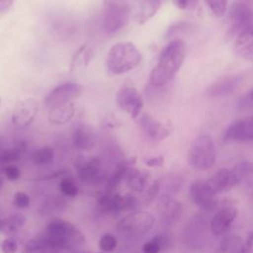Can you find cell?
<instances>
[{"mask_svg": "<svg viewBox=\"0 0 253 253\" xmlns=\"http://www.w3.org/2000/svg\"><path fill=\"white\" fill-rule=\"evenodd\" d=\"M136 122L143 133L151 140L159 141L167 138L173 131V126L169 123L157 121L147 113L140 114Z\"/></svg>", "mask_w": 253, "mask_h": 253, "instance_id": "12", "label": "cell"}, {"mask_svg": "<svg viewBox=\"0 0 253 253\" xmlns=\"http://www.w3.org/2000/svg\"><path fill=\"white\" fill-rule=\"evenodd\" d=\"M59 189H60V192L67 197H75L77 194V187L72 181L68 179H64L60 182Z\"/></svg>", "mask_w": 253, "mask_h": 253, "instance_id": "38", "label": "cell"}, {"mask_svg": "<svg viewBox=\"0 0 253 253\" xmlns=\"http://www.w3.org/2000/svg\"><path fill=\"white\" fill-rule=\"evenodd\" d=\"M14 204L20 209L27 208L30 205V198L23 192H17L14 196Z\"/></svg>", "mask_w": 253, "mask_h": 253, "instance_id": "41", "label": "cell"}, {"mask_svg": "<svg viewBox=\"0 0 253 253\" xmlns=\"http://www.w3.org/2000/svg\"><path fill=\"white\" fill-rule=\"evenodd\" d=\"M98 206L104 212L120 213L126 209V196L120 194H106L99 198Z\"/></svg>", "mask_w": 253, "mask_h": 253, "instance_id": "22", "label": "cell"}, {"mask_svg": "<svg viewBox=\"0 0 253 253\" xmlns=\"http://www.w3.org/2000/svg\"><path fill=\"white\" fill-rule=\"evenodd\" d=\"M117 238L110 233H106L102 235L99 241V247L104 252H111L113 251L117 246Z\"/></svg>", "mask_w": 253, "mask_h": 253, "instance_id": "35", "label": "cell"}, {"mask_svg": "<svg viewBox=\"0 0 253 253\" xmlns=\"http://www.w3.org/2000/svg\"><path fill=\"white\" fill-rule=\"evenodd\" d=\"M39 112V103L34 98H26L19 101L12 112L11 122L19 128L30 126Z\"/></svg>", "mask_w": 253, "mask_h": 253, "instance_id": "14", "label": "cell"}, {"mask_svg": "<svg viewBox=\"0 0 253 253\" xmlns=\"http://www.w3.org/2000/svg\"><path fill=\"white\" fill-rule=\"evenodd\" d=\"M75 115V106L73 102L60 105L48 110L47 119L52 125H64L71 121Z\"/></svg>", "mask_w": 253, "mask_h": 253, "instance_id": "23", "label": "cell"}, {"mask_svg": "<svg viewBox=\"0 0 253 253\" xmlns=\"http://www.w3.org/2000/svg\"><path fill=\"white\" fill-rule=\"evenodd\" d=\"M210 229V219L204 213L193 215L186 223L183 231V241L191 249H200L206 245L207 231Z\"/></svg>", "mask_w": 253, "mask_h": 253, "instance_id": "6", "label": "cell"}, {"mask_svg": "<svg viewBox=\"0 0 253 253\" xmlns=\"http://www.w3.org/2000/svg\"><path fill=\"white\" fill-rule=\"evenodd\" d=\"M140 61V51L132 42H117L111 46L106 55V71L110 76L125 74L134 69Z\"/></svg>", "mask_w": 253, "mask_h": 253, "instance_id": "2", "label": "cell"}, {"mask_svg": "<svg viewBox=\"0 0 253 253\" xmlns=\"http://www.w3.org/2000/svg\"><path fill=\"white\" fill-rule=\"evenodd\" d=\"M169 244V239L165 235H156L142 246L143 253H159Z\"/></svg>", "mask_w": 253, "mask_h": 253, "instance_id": "30", "label": "cell"}, {"mask_svg": "<svg viewBox=\"0 0 253 253\" xmlns=\"http://www.w3.org/2000/svg\"><path fill=\"white\" fill-rule=\"evenodd\" d=\"M5 171V175L6 177L10 180V181H16L20 178L21 175V171L18 167L14 166V165H8L5 167L4 169Z\"/></svg>", "mask_w": 253, "mask_h": 253, "instance_id": "42", "label": "cell"}, {"mask_svg": "<svg viewBox=\"0 0 253 253\" xmlns=\"http://www.w3.org/2000/svg\"><path fill=\"white\" fill-rule=\"evenodd\" d=\"M53 149L48 146L41 147L34 150L31 154V159L36 165H46L53 159Z\"/></svg>", "mask_w": 253, "mask_h": 253, "instance_id": "29", "label": "cell"}, {"mask_svg": "<svg viewBox=\"0 0 253 253\" xmlns=\"http://www.w3.org/2000/svg\"><path fill=\"white\" fill-rule=\"evenodd\" d=\"M72 143L78 150H91L97 143V136L90 125L83 122H77L73 125Z\"/></svg>", "mask_w": 253, "mask_h": 253, "instance_id": "18", "label": "cell"}, {"mask_svg": "<svg viewBox=\"0 0 253 253\" xmlns=\"http://www.w3.org/2000/svg\"><path fill=\"white\" fill-rule=\"evenodd\" d=\"M206 2L215 17L221 18L225 15L228 6V0H206Z\"/></svg>", "mask_w": 253, "mask_h": 253, "instance_id": "33", "label": "cell"}, {"mask_svg": "<svg viewBox=\"0 0 253 253\" xmlns=\"http://www.w3.org/2000/svg\"><path fill=\"white\" fill-rule=\"evenodd\" d=\"M238 210L230 201H223L210 219V231L215 236L222 235L228 231L237 217Z\"/></svg>", "mask_w": 253, "mask_h": 253, "instance_id": "9", "label": "cell"}, {"mask_svg": "<svg viewBox=\"0 0 253 253\" xmlns=\"http://www.w3.org/2000/svg\"><path fill=\"white\" fill-rule=\"evenodd\" d=\"M206 182L216 195L227 193L240 183L235 172L227 168L217 170L211 177L206 180Z\"/></svg>", "mask_w": 253, "mask_h": 253, "instance_id": "17", "label": "cell"}, {"mask_svg": "<svg viewBox=\"0 0 253 253\" xmlns=\"http://www.w3.org/2000/svg\"><path fill=\"white\" fill-rule=\"evenodd\" d=\"M253 26V0H236L229 9L227 37L236 38L243 30Z\"/></svg>", "mask_w": 253, "mask_h": 253, "instance_id": "4", "label": "cell"}, {"mask_svg": "<svg viewBox=\"0 0 253 253\" xmlns=\"http://www.w3.org/2000/svg\"><path fill=\"white\" fill-rule=\"evenodd\" d=\"M253 248V230H251L246 238L244 239V251L245 253H249Z\"/></svg>", "mask_w": 253, "mask_h": 253, "instance_id": "45", "label": "cell"}, {"mask_svg": "<svg viewBox=\"0 0 253 253\" xmlns=\"http://www.w3.org/2000/svg\"><path fill=\"white\" fill-rule=\"evenodd\" d=\"M232 170L235 172L240 182L245 179L253 178V162L241 161L237 163Z\"/></svg>", "mask_w": 253, "mask_h": 253, "instance_id": "31", "label": "cell"}, {"mask_svg": "<svg viewBox=\"0 0 253 253\" xmlns=\"http://www.w3.org/2000/svg\"><path fill=\"white\" fill-rule=\"evenodd\" d=\"M157 211L165 224L174 225L182 216L183 205L175 198L169 195H163L157 201Z\"/></svg>", "mask_w": 253, "mask_h": 253, "instance_id": "15", "label": "cell"}, {"mask_svg": "<svg viewBox=\"0 0 253 253\" xmlns=\"http://www.w3.org/2000/svg\"><path fill=\"white\" fill-rule=\"evenodd\" d=\"M127 172H128V169L126 165H120L116 171L113 173V175L110 177L109 181H108V187L113 189V188H116L120 183L121 181L123 180V178L127 175Z\"/></svg>", "mask_w": 253, "mask_h": 253, "instance_id": "34", "label": "cell"}, {"mask_svg": "<svg viewBox=\"0 0 253 253\" xmlns=\"http://www.w3.org/2000/svg\"><path fill=\"white\" fill-rule=\"evenodd\" d=\"M186 57V44L181 39H174L161 50L158 61L149 74V83L154 87H161L169 83Z\"/></svg>", "mask_w": 253, "mask_h": 253, "instance_id": "1", "label": "cell"}, {"mask_svg": "<svg viewBox=\"0 0 253 253\" xmlns=\"http://www.w3.org/2000/svg\"><path fill=\"white\" fill-rule=\"evenodd\" d=\"M199 0H173V4L180 10L193 11L196 9Z\"/></svg>", "mask_w": 253, "mask_h": 253, "instance_id": "39", "label": "cell"}, {"mask_svg": "<svg viewBox=\"0 0 253 253\" xmlns=\"http://www.w3.org/2000/svg\"><path fill=\"white\" fill-rule=\"evenodd\" d=\"M0 185H1V178H0Z\"/></svg>", "mask_w": 253, "mask_h": 253, "instance_id": "48", "label": "cell"}, {"mask_svg": "<svg viewBox=\"0 0 253 253\" xmlns=\"http://www.w3.org/2000/svg\"><path fill=\"white\" fill-rule=\"evenodd\" d=\"M215 160L216 151L212 138L208 134L197 136L188 150V164L195 170L204 171L211 168Z\"/></svg>", "mask_w": 253, "mask_h": 253, "instance_id": "3", "label": "cell"}, {"mask_svg": "<svg viewBox=\"0 0 253 253\" xmlns=\"http://www.w3.org/2000/svg\"><path fill=\"white\" fill-rule=\"evenodd\" d=\"M223 140L235 142L253 141V116H246L230 125L224 133Z\"/></svg>", "mask_w": 253, "mask_h": 253, "instance_id": "16", "label": "cell"}, {"mask_svg": "<svg viewBox=\"0 0 253 253\" xmlns=\"http://www.w3.org/2000/svg\"><path fill=\"white\" fill-rule=\"evenodd\" d=\"M24 151V146L16 144L14 146H6L0 141V165L8 164L10 162L18 160Z\"/></svg>", "mask_w": 253, "mask_h": 253, "instance_id": "27", "label": "cell"}, {"mask_svg": "<svg viewBox=\"0 0 253 253\" xmlns=\"http://www.w3.org/2000/svg\"><path fill=\"white\" fill-rule=\"evenodd\" d=\"M92 57H93V51L91 48L88 47V44L85 43V44L81 45L71 58L70 71H72L79 64L88 65V63L91 61Z\"/></svg>", "mask_w": 253, "mask_h": 253, "instance_id": "28", "label": "cell"}, {"mask_svg": "<svg viewBox=\"0 0 253 253\" xmlns=\"http://www.w3.org/2000/svg\"><path fill=\"white\" fill-rule=\"evenodd\" d=\"M2 227H3V221L0 219V229H2Z\"/></svg>", "mask_w": 253, "mask_h": 253, "instance_id": "47", "label": "cell"}, {"mask_svg": "<svg viewBox=\"0 0 253 253\" xmlns=\"http://www.w3.org/2000/svg\"><path fill=\"white\" fill-rule=\"evenodd\" d=\"M1 250L3 253H16L18 250V244L14 238H6L1 243Z\"/></svg>", "mask_w": 253, "mask_h": 253, "instance_id": "40", "label": "cell"}, {"mask_svg": "<svg viewBox=\"0 0 253 253\" xmlns=\"http://www.w3.org/2000/svg\"><path fill=\"white\" fill-rule=\"evenodd\" d=\"M233 47L240 57L253 60V26L243 30L236 36Z\"/></svg>", "mask_w": 253, "mask_h": 253, "instance_id": "21", "label": "cell"}, {"mask_svg": "<svg viewBox=\"0 0 253 253\" xmlns=\"http://www.w3.org/2000/svg\"><path fill=\"white\" fill-rule=\"evenodd\" d=\"M116 101L118 106L134 120L141 114L144 104L141 94L130 86L121 88L117 94Z\"/></svg>", "mask_w": 253, "mask_h": 253, "instance_id": "13", "label": "cell"}, {"mask_svg": "<svg viewBox=\"0 0 253 253\" xmlns=\"http://www.w3.org/2000/svg\"><path fill=\"white\" fill-rule=\"evenodd\" d=\"M237 109L248 116H253V88L239 98Z\"/></svg>", "mask_w": 253, "mask_h": 253, "instance_id": "32", "label": "cell"}, {"mask_svg": "<svg viewBox=\"0 0 253 253\" xmlns=\"http://www.w3.org/2000/svg\"><path fill=\"white\" fill-rule=\"evenodd\" d=\"M189 196L192 202L206 212H213L217 210L220 201L207 184L206 181H195L189 189Z\"/></svg>", "mask_w": 253, "mask_h": 253, "instance_id": "10", "label": "cell"}, {"mask_svg": "<svg viewBox=\"0 0 253 253\" xmlns=\"http://www.w3.org/2000/svg\"><path fill=\"white\" fill-rule=\"evenodd\" d=\"M242 75H228L213 82L207 90L210 98H224L233 94L242 84Z\"/></svg>", "mask_w": 253, "mask_h": 253, "instance_id": "19", "label": "cell"}, {"mask_svg": "<svg viewBox=\"0 0 253 253\" xmlns=\"http://www.w3.org/2000/svg\"><path fill=\"white\" fill-rule=\"evenodd\" d=\"M25 222V217L22 214H15L9 218V226L11 228H18L21 227Z\"/></svg>", "mask_w": 253, "mask_h": 253, "instance_id": "43", "label": "cell"}, {"mask_svg": "<svg viewBox=\"0 0 253 253\" xmlns=\"http://www.w3.org/2000/svg\"><path fill=\"white\" fill-rule=\"evenodd\" d=\"M82 92L83 88L78 83H63L49 91V93L45 96L43 103L49 110L51 108L72 102L73 100L80 97Z\"/></svg>", "mask_w": 253, "mask_h": 253, "instance_id": "11", "label": "cell"}, {"mask_svg": "<svg viewBox=\"0 0 253 253\" xmlns=\"http://www.w3.org/2000/svg\"><path fill=\"white\" fill-rule=\"evenodd\" d=\"M130 17L129 6L123 0H104L103 24L109 33L124 29Z\"/></svg>", "mask_w": 253, "mask_h": 253, "instance_id": "5", "label": "cell"}, {"mask_svg": "<svg viewBox=\"0 0 253 253\" xmlns=\"http://www.w3.org/2000/svg\"><path fill=\"white\" fill-rule=\"evenodd\" d=\"M0 104H1V97H0Z\"/></svg>", "mask_w": 253, "mask_h": 253, "instance_id": "49", "label": "cell"}, {"mask_svg": "<svg viewBox=\"0 0 253 253\" xmlns=\"http://www.w3.org/2000/svg\"><path fill=\"white\" fill-rule=\"evenodd\" d=\"M14 0H0V16L4 15L13 5Z\"/></svg>", "mask_w": 253, "mask_h": 253, "instance_id": "46", "label": "cell"}, {"mask_svg": "<svg viewBox=\"0 0 253 253\" xmlns=\"http://www.w3.org/2000/svg\"><path fill=\"white\" fill-rule=\"evenodd\" d=\"M154 216L143 211H137L128 213L123 217L117 225L121 233L139 236L148 232L154 225Z\"/></svg>", "mask_w": 253, "mask_h": 253, "instance_id": "7", "label": "cell"}, {"mask_svg": "<svg viewBox=\"0 0 253 253\" xmlns=\"http://www.w3.org/2000/svg\"><path fill=\"white\" fill-rule=\"evenodd\" d=\"M160 190V184L158 181L154 180L152 181V183L150 185H148V187H146V189L144 190V202L146 204L151 203L158 195Z\"/></svg>", "mask_w": 253, "mask_h": 253, "instance_id": "37", "label": "cell"}, {"mask_svg": "<svg viewBox=\"0 0 253 253\" xmlns=\"http://www.w3.org/2000/svg\"><path fill=\"white\" fill-rule=\"evenodd\" d=\"M75 166L79 178L84 182H94L101 174V161L97 157H80Z\"/></svg>", "mask_w": 253, "mask_h": 253, "instance_id": "20", "label": "cell"}, {"mask_svg": "<svg viewBox=\"0 0 253 253\" xmlns=\"http://www.w3.org/2000/svg\"><path fill=\"white\" fill-rule=\"evenodd\" d=\"M145 164L149 167H161L164 164V157L162 155H158L147 158L145 160Z\"/></svg>", "mask_w": 253, "mask_h": 253, "instance_id": "44", "label": "cell"}, {"mask_svg": "<svg viewBox=\"0 0 253 253\" xmlns=\"http://www.w3.org/2000/svg\"><path fill=\"white\" fill-rule=\"evenodd\" d=\"M101 126L105 129H114L122 126V124L119 121V119L115 116V114H113L112 112H108L104 115L102 119Z\"/></svg>", "mask_w": 253, "mask_h": 253, "instance_id": "36", "label": "cell"}, {"mask_svg": "<svg viewBox=\"0 0 253 253\" xmlns=\"http://www.w3.org/2000/svg\"><path fill=\"white\" fill-rule=\"evenodd\" d=\"M160 6L161 0H143L134 17L135 22L139 25L146 23L157 13Z\"/></svg>", "mask_w": 253, "mask_h": 253, "instance_id": "25", "label": "cell"}, {"mask_svg": "<svg viewBox=\"0 0 253 253\" xmlns=\"http://www.w3.org/2000/svg\"><path fill=\"white\" fill-rule=\"evenodd\" d=\"M46 233L63 242L67 249L80 245L84 242V235L71 222L61 219L53 218L47 224Z\"/></svg>", "mask_w": 253, "mask_h": 253, "instance_id": "8", "label": "cell"}, {"mask_svg": "<svg viewBox=\"0 0 253 253\" xmlns=\"http://www.w3.org/2000/svg\"><path fill=\"white\" fill-rule=\"evenodd\" d=\"M127 186L134 192H142L149 181V173L141 170H130L126 175Z\"/></svg>", "mask_w": 253, "mask_h": 253, "instance_id": "26", "label": "cell"}, {"mask_svg": "<svg viewBox=\"0 0 253 253\" xmlns=\"http://www.w3.org/2000/svg\"><path fill=\"white\" fill-rule=\"evenodd\" d=\"M215 253H245L244 239L235 233L227 234L220 240Z\"/></svg>", "mask_w": 253, "mask_h": 253, "instance_id": "24", "label": "cell"}]
</instances>
